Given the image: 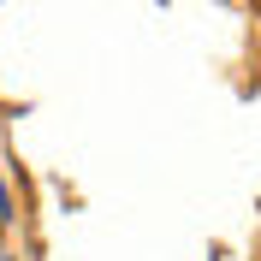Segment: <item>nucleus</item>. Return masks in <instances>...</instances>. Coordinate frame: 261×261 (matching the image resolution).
<instances>
[{"label": "nucleus", "instance_id": "nucleus-1", "mask_svg": "<svg viewBox=\"0 0 261 261\" xmlns=\"http://www.w3.org/2000/svg\"><path fill=\"white\" fill-rule=\"evenodd\" d=\"M12 220V196H6V172H0V226Z\"/></svg>", "mask_w": 261, "mask_h": 261}]
</instances>
